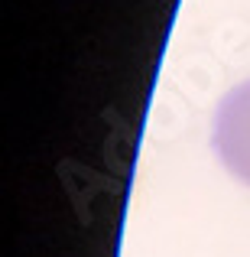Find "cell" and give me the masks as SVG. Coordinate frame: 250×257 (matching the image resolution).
Returning <instances> with one entry per match:
<instances>
[{"label": "cell", "mask_w": 250, "mask_h": 257, "mask_svg": "<svg viewBox=\"0 0 250 257\" xmlns=\"http://www.w3.org/2000/svg\"><path fill=\"white\" fill-rule=\"evenodd\" d=\"M211 147L221 166L250 186V82L234 85L221 98L211 120Z\"/></svg>", "instance_id": "cell-1"}]
</instances>
